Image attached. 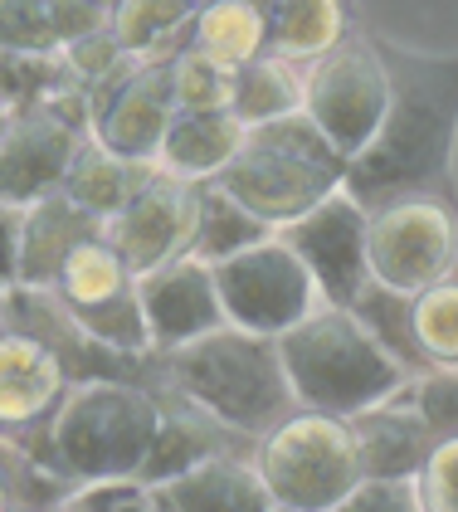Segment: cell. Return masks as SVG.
Masks as SVG:
<instances>
[{
    "label": "cell",
    "mask_w": 458,
    "mask_h": 512,
    "mask_svg": "<svg viewBox=\"0 0 458 512\" xmlns=\"http://www.w3.org/2000/svg\"><path fill=\"white\" fill-rule=\"evenodd\" d=\"M390 74V103L371 147L346 166V191L376 210L410 191H449L458 137V54H424L371 35Z\"/></svg>",
    "instance_id": "cell-1"
},
{
    "label": "cell",
    "mask_w": 458,
    "mask_h": 512,
    "mask_svg": "<svg viewBox=\"0 0 458 512\" xmlns=\"http://www.w3.org/2000/svg\"><path fill=\"white\" fill-rule=\"evenodd\" d=\"M156 371L161 386L186 395L191 405H200L205 415H215L225 430L244 439H259L298 410L278 337H259L229 322L171 352H156Z\"/></svg>",
    "instance_id": "cell-2"
},
{
    "label": "cell",
    "mask_w": 458,
    "mask_h": 512,
    "mask_svg": "<svg viewBox=\"0 0 458 512\" xmlns=\"http://www.w3.org/2000/svg\"><path fill=\"white\" fill-rule=\"evenodd\" d=\"M288 386L298 395L303 410L322 415H361L381 405L400 386H410V366L385 347L381 337L346 308H312V313L278 337Z\"/></svg>",
    "instance_id": "cell-3"
},
{
    "label": "cell",
    "mask_w": 458,
    "mask_h": 512,
    "mask_svg": "<svg viewBox=\"0 0 458 512\" xmlns=\"http://www.w3.org/2000/svg\"><path fill=\"white\" fill-rule=\"evenodd\" d=\"M346 166L351 161L312 127L307 113H288L278 122L249 127L244 147L215 176V186L278 230L307 215L312 205H322L332 191H342Z\"/></svg>",
    "instance_id": "cell-4"
},
{
    "label": "cell",
    "mask_w": 458,
    "mask_h": 512,
    "mask_svg": "<svg viewBox=\"0 0 458 512\" xmlns=\"http://www.w3.org/2000/svg\"><path fill=\"white\" fill-rule=\"evenodd\" d=\"M161 430V400L132 381H78L54 415V464L69 483L137 478Z\"/></svg>",
    "instance_id": "cell-5"
},
{
    "label": "cell",
    "mask_w": 458,
    "mask_h": 512,
    "mask_svg": "<svg viewBox=\"0 0 458 512\" xmlns=\"http://www.w3.org/2000/svg\"><path fill=\"white\" fill-rule=\"evenodd\" d=\"M249 464L259 469L268 498L278 508H298V512L337 508L346 493L366 478L351 420L322 415V410H303V405L254 439V459Z\"/></svg>",
    "instance_id": "cell-6"
},
{
    "label": "cell",
    "mask_w": 458,
    "mask_h": 512,
    "mask_svg": "<svg viewBox=\"0 0 458 512\" xmlns=\"http://www.w3.org/2000/svg\"><path fill=\"white\" fill-rule=\"evenodd\" d=\"M371 283L415 298L454 274L458 264V200L454 191H410L366 210Z\"/></svg>",
    "instance_id": "cell-7"
},
{
    "label": "cell",
    "mask_w": 458,
    "mask_h": 512,
    "mask_svg": "<svg viewBox=\"0 0 458 512\" xmlns=\"http://www.w3.org/2000/svg\"><path fill=\"white\" fill-rule=\"evenodd\" d=\"M385 103H390V74L371 35H346L342 44H332L322 59H312L303 79V113L346 161L371 147Z\"/></svg>",
    "instance_id": "cell-8"
},
{
    "label": "cell",
    "mask_w": 458,
    "mask_h": 512,
    "mask_svg": "<svg viewBox=\"0 0 458 512\" xmlns=\"http://www.w3.org/2000/svg\"><path fill=\"white\" fill-rule=\"evenodd\" d=\"M88 137H93V93L83 88L49 98L35 113H20L0 137V205L25 210L39 196H54Z\"/></svg>",
    "instance_id": "cell-9"
},
{
    "label": "cell",
    "mask_w": 458,
    "mask_h": 512,
    "mask_svg": "<svg viewBox=\"0 0 458 512\" xmlns=\"http://www.w3.org/2000/svg\"><path fill=\"white\" fill-rule=\"evenodd\" d=\"M210 274H215L225 322L259 332V337H283L312 308H322V293L307 274V264L278 235H268L264 244H254L234 259L210 264Z\"/></svg>",
    "instance_id": "cell-10"
},
{
    "label": "cell",
    "mask_w": 458,
    "mask_h": 512,
    "mask_svg": "<svg viewBox=\"0 0 458 512\" xmlns=\"http://www.w3.org/2000/svg\"><path fill=\"white\" fill-rule=\"evenodd\" d=\"M49 293L93 342L117 347V352H152L142 298H137V274L103 235L78 244Z\"/></svg>",
    "instance_id": "cell-11"
},
{
    "label": "cell",
    "mask_w": 458,
    "mask_h": 512,
    "mask_svg": "<svg viewBox=\"0 0 458 512\" xmlns=\"http://www.w3.org/2000/svg\"><path fill=\"white\" fill-rule=\"evenodd\" d=\"M273 235L283 239L298 259L307 264V274L317 283L322 303L332 308H356L361 293L371 288V254H366V205L351 191H332L322 205H312L307 215L278 225Z\"/></svg>",
    "instance_id": "cell-12"
},
{
    "label": "cell",
    "mask_w": 458,
    "mask_h": 512,
    "mask_svg": "<svg viewBox=\"0 0 458 512\" xmlns=\"http://www.w3.org/2000/svg\"><path fill=\"white\" fill-rule=\"evenodd\" d=\"M69 376L54 352L0 322V434L15 439L25 454H35L44 469L54 464V415L69 395Z\"/></svg>",
    "instance_id": "cell-13"
},
{
    "label": "cell",
    "mask_w": 458,
    "mask_h": 512,
    "mask_svg": "<svg viewBox=\"0 0 458 512\" xmlns=\"http://www.w3.org/2000/svg\"><path fill=\"white\" fill-rule=\"evenodd\" d=\"M200 186L156 166V176L117 210L113 220H103V239L132 264V274H152L161 264L181 259L191 249L195 235V210H200Z\"/></svg>",
    "instance_id": "cell-14"
},
{
    "label": "cell",
    "mask_w": 458,
    "mask_h": 512,
    "mask_svg": "<svg viewBox=\"0 0 458 512\" xmlns=\"http://www.w3.org/2000/svg\"><path fill=\"white\" fill-rule=\"evenodd\" d=\"M176 118L171 59H147L93 93V142L132 161H156L161 137Z\"/></svg>",
    "instance_id": "cell-15"
},
{
    "label": "cell",
    "mask_w": 458,
    "mask_h": 512,
    "mask_svg": "<svg viewBox=\"0 0 458 512\" xmlns=\"http://www.w3.org/2000/svg\"><path fill=\"white\" fill-rule=\"evenodd\" d=\"M137 298H142L152 352H171V347H181L191 337H205V332L225 327L215 274H210V264H200L191 254L161 264L152 274H137Z\"/></svg>",
    "instance_id": "cell-16"
},
{
    "label": "cell",
    "mask_w": 458,
    "mask_h": 512,
    "mask_svg": "<svg viewBox=\"0 0 458 512\" xmlns=\"http://www.w3.org/2000/svg\"><path fill=\"white\" fill-rule=\"evenodd\" d=\"M351 434H356L366 478H415L420 464L429 459V449H434L429 420L415 405L410 386H400L390 400L351 415Z\"/></svg>",
    "instance_id": "cell-17"
},
{
    "label": "cell",
    "mask_w": 458,
    "mask_h": 512,
    "mask_svg": "<svg viewBox=\"0 0 458 512\" xmlns=\"http://www.w3.org/2000/svg\"><path fill=\"white\" fill-rule=\"evenodd\" d=\"M98 235H103V220L88 215L83 205H74L64 191L39 196L20 215V283L25 288H54L69 254Z\"/></svg>",
    "instance_id": "cell-18"
},
{
    "label": "cell",
    "mask_w": 458,
    "mask_h": 512,
    "mask_svg": "<svg viewBox=\"0 0 458 512\" xmlns=\"http://www.w3.org/2000/svg\"><path fill=\"white\" fill-rule=\"evenodd\" d=\"M166 512H268L273 498H268L264 478L249 459L239 454H210L191 464L186 473L156 483Z\"/></svg>",
    "instance_id": "cell-19"
},
{
    "label": "cell",
    "mask_w": 458,
    "mask_h": 512,
    "mask_svg": "<svg viewBox=\"0 0 458 512\" xmlns=\"http://www.w3.org/2000/svg\"><path fill=\"white\" fill-rule=\"evenodd\" d=\"M244 132L249 127L234 113H176L161 137L156 166L186 181H215L244 147Z\"/></svg>",
    "instance_id": "cell-20"
},
{
    "label": "cell",
    "mask_w": 458,
    "mask_h": 512,
    "mask_svg": "<svg viewBox=\"0 0 458 512\" xmlns=\"http://www.w3.org/2000/svg\"><path fill=\"white\" fill-rule=\"evenodd\" d=\"M152 176H156V161L117 157V152H108L103 142L88 137V142L78 147V157H74V166H69V176H64L59 191L74 200V205H83L88 215L113 220L117 210L137 196Z\"/></svg>",
    "instance_id": "cell-21"
},
{
    "label": "cell",
    "mask_w": 458,
    "mask_h": 512,
    "mask_svg": "<svg viewBox=\"0 0 458 512\" xmlns=\"http://www.w3.org/2000/svg\"><path fill=\"white\" fill-rule=\"evenodd\" d=\"M268 15V49L283 64H312L332 44H342L346 30V0H264Z\"/></svg>",
    "instance_id": "cell-22"
},
{
    "label": "cell",
    "mask_w": 458,
    "mask_h": 512,
    "mask_svg": "<svg viewBox=\"0 0 458 512\" xmlns=\"http://www.w3.org/2000/svg\"><path fill=\"white\" fill-rule=\"evenodd\" d=\"M191 49L215 59L220 69H244L268 49L264 0H210L191 15Z\"/></svg>",
    "instance_id": "cell-23"
},
{
    "label": "cell",
    "mask_w": 458,
    "mask_h": 512,
    "mask_svg": "<svg viewBox=\"0 0 458 512\" xmlns=\"http://www.w3.org/2000/svg\"><path fill=\"white\" fill-rule=\"evenodd\" d=\"M191 0H113V40L127 59H176L191 44Z\"/></svg>",
    "instance_id": "cell-24"
},
{
    "label": "cell",
    "mask_w": 458,
    "mask_h": 512,
    "mask_svg": "<svg viewBox=\"0 0 458 512\" xmlns=\"http://www.w3.org/2000/svg\"><path fill=\"white\" fill-rule=\"evenodd\" d=\"M273 235V225L259 220L254 210H244L239 200L220 191L215 181L200 186V210H195V235H191V259L200 264H220V259H234L254 244H264Z\"/></svg>",
    "instance_id": "cell-25"
},
{
    "label": "cell",
    "mask_w": 458,
    "mask_h": 512,
    "mask_svg": "<svg viewBox=\"0 0 458 512\" xmlns=\"http://www.w3.org/2000/svg\"><path fill=\"white\" fill-rule=\"evenodd\" d=\"M229 113L244 127H264V122H278L288 113H303V79L293 74V64H283L273 54H259L254 64L234 69Z\"/></svg>",
    "instance_id": "cell-26"
},
{
    "label": "cell",
    "mask_w": 458,
    "mask_h": 512,
    "mask_svg": "<svg viewBox=\"0 0 458 512\" xmlns=\"http://www.w3.org/2000/svg\"><path fill=\"white\" fill-rule=\"evenodd\" d=\"M410 337L424 371H458V264L449 278L410 298Z\"/></svg>",
    "instance_id": "cell-27"
},
{
    "label": "cell",
    "mask_w": 458,
    "mask_h": 512,
    "mask_svg": "<svg viewBox=\"0 0 458 512\" xmlns=\"http://www.w3.org/2000/svg\"><path fill=\"white\" fill-rule=\"evenodd\" d=\"M69 88H78V83L69 79L64 54H10V49H0V103L10 108V118L35 113Z\"/></svg>",
    "instance_id": "cell-28"
},
{
    "label": "cell",
    "mask_w": 458,
    "mask_h": 512,
    "mask_svg": "<svg viewBox=\"0 0 458 512\" xmlns=\"http://www.w3.org/2000/svg\"><path fill=\"white\" fill-rule=\"evenodd\" d=\"M171 88H176V113H229L234 103V74L191 44L171 59Z\"/></svg>",
    "instance_id": "cell-29"
},
{
    "label": "cell",
    "mask_w": 458,
    "mask_h": 512,
    "mask_svg": "<svg viewBox=\"0 0 458 512\" xmlns=\"http://www.w3.org/2000/svg\"><path fill=\"white\" fill-rule=\"evenodd\" d=\"M0 49L10 54H59V25L49 0H0Z\"/></svg>",
    "instance_id": "cell-30"
},
{
    "label": "cell",
    "mask_w": 458,
    "mask_h": 512,
    "mask_svg": "<svg viewBox=\"0 0 458 512\" xmlns=\"http://www.w3.org/2000/svg\"><path fill=\"white\" fill-rule=\"evenodd\" d=\"M54 512H166V503L142 478H103V483H78Z\"/></svg>",
    "instance_id": "cell-31"
},
{
    "label": "cell",
    "mask_w": 458,
    "mask_h": 512,
    "mask_svg": "<svg viewBox=\"0 0 458 512\" xmlns=\"http://www.w3.org/2000/svg\"><path fill=\"white\" fill-rule=\"evenodd\" d=\"M59 54H64V64H69V79H74L83 93H98L103 83H113L117 64H127L122 44L113 40V30H93V35H83V40L64 44Z\"/></svg>",
    "instance_id": "cell-32"
},
{
    "label": "cell",
    "mask_w": 458,
    "mask_h": 512,
    "mask_svg": "<svg viewBox=\"0 0 458 512\" xmlns=\"http://www.w3.org/2000/svg\"><path fill=\"white\" fill-rule=\"evenodd\" d=\"M415 488L424 512H458V434L434 439L429 459L415 473Z\"/></svg>",
    "instance_id": "cell-33"
},
{
    "label": "cell",
    "mask_w": 458,
    "mask_h": 512,
    "mask_svg": "<svg viewBox=\"0 0 458 512\" xmlns=\"http://www.w3.org/2000/svg\"><path fill=\"white\" fill-rule=\"evenodd\" d=\"M327 512H424L415 478H361L337 508Z\"/></svg>",
    "instance_id": "cell-34"
},
{
    "label": "cell",
    "mask_w": 458,
    "mask_h": 512,
    "mask_svg": "<svg viewBox=\"0 0 458 512\" xmlns=\"http://www.w3.org/2000/svg\"><path fill=\"white\" fill-rule=\"evenodd\" d=\"M410 391H415V405L424 410L434 439L458 434V371H424L410 381Z\"/></svg>",
    "instance_id": "cell-35"
},
{
    "label": "cell",
    "mask_w": 458,
    "mask_h": 512,
    "mask_svg": "<svg viewBox=\"0 0 458 512\" xmlns=\"http://www.w3.org/2000/svg\"><path fill=\"white\" fill-rule=\"evenodd\" d=\"M20 215L15 205H0V293L20 283Z\"/></svg>",
    "instance_id": "cell-36"
},
{
    "label": "cell",
    "mask_w": 458,
    "mask_h": 512,
    "mask_svg": "<svg viewBox=\"0 0 458 512\" xmlns=\"http://www.w3.org/2000/svg\"><path fill=\"white\" fill-rule=\"evenodd\" d=\"M10 122H15V118H10V108L0 103V137H5V127H10Z\"/></svg>",
    "instance_id": "cell-37"
},
{
    "label": "cell",
    "mask_w": 458,
    "mask_h": 512,
    "mask_svg": "<svg viewBox=\"0 0 458 512\" xmlns=\"http://www.w3.org/2000/svg\"><path fill=\"white\" fill-rule=\"evenodd\" d=\"M268 512H298V508H278V503H273V508H268Z\"/></svg>",
    "instance_id": "cell-38"
},
{
    "label": "cell",
    "mask_w": 458,
    "mask_h": 512,
    "mask_svg": "<svg viewBox=\"0 0 458 512\" xmlns=\"http://www.w3.org/2000/svg\"><path fill=\"white\" fill-rule=\"evenodd\" d=\"M0 512H30V508H0Z\"/></svg>",
    "instance_id": "cell-39"
},
{
    "label": "cell",
    "mask_w": 458,
    "mask_h": 512,
    "mask_svg": "<svg viewBox=\"0 0 458 512\" xmlns=\"http://www.w3.org/2000/svg\"><path fill=\"white\" fill-rule=\"evenodd\" d=\"M191 5H195V10H200V5H210V0H191Z\"/></svg>",
    "instance_id": "cell-40"
}]
</instances>
